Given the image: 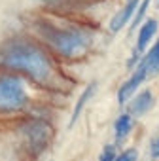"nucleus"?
<instances>
[{
  "label": "nucleus",
  "instance_id": "obj_17",
  "mask_svg": "<svg viewBox=\"0 0 159 161\" xmlns=\"http://www.w3.org/2000/svg\"><path fill=\"white\" fill-rule=\"evenodd\" d=\"M157 6H159V0H157Z\"/></svg>",
  "mask_w": 159,
  "mask_h": 161
},
{
  "label": "nucleus",
  "instance_id": "obj_7",
  "mask_svg": "<svg viewBox=\"0 0 159 161\" xmlns=\"http://www.w3.org/2000/svg\"><path fill=\"white\" fill-rule=\"evenodd\" d=\"M155 104V97H153V93L150 91V89H146V91H142V93H138V95H134L133 97V101L129 103V116L133 118V116H144L146 112H150L151 110V106Z\"/></svg>",
  "mask_w": 159,
  "mask_h": 161
},
{
  "label": "nucleus",
  "instance_id": "obj_14",
  "mask_svg": "<svg viewBox=\"0 0 159 161\" xmlns=\"http://www.w3.org/2000/svg\"><path fill=\"white\" fill-rule=\"evenodd\" d=\"M136 157H138L136 150H134V148H127V150H123L119 155H116V161H136Z\"/></svg>",
  "mask_w": 159,
  "mask_h": 161
},
{
  "label": "nucleus",
  "instance_id": "obj_1",
  "mask_svg": "<svg viewBox=\"0 0 159 161\" xmlns=\"http://www.w3.org/2000/svg\"><path fill=\"white\" fill-rule=\"evenodd\" d=\"M0 66L25 74L40 86L57 84V68L49 53L27 38H10L0 46Z\"/></svg>",
  "mask_w": 159,
  "mask_h": 161
},
{
  "label": "nucleus",
  "instance_id": "obj_6",
  "mask_svg": "<svg viewBox=\"0 0 159 161\" xmlns=\"http://www.w3.org/2000/svg\"><path fill=\"white\" fill-rule=\"evenodd\" d=\"M155 32H157V21H155V19H148V21L140 27L138 38H136V46H134V51H133V57H131V64H133L134 61H138V57L146 51V47H148V44L151 42V38L155 36Z\"/></svg>",
  "mask_w": 159,
  "mask_h": 161
},
{
  "label": "nucleus",
  "instance_id": "obj_9",
  "mask_svg": "<svg viewBox=\"0 0 159 161\" xmlns=\"http://www.w3.org/2000/svg\"><path fill=\"white\" fill-rule=\"evenodd\" d=\"M133 118L125 112V114H121V116H118V119H116V123H114V135H116V142L118 144H123V140L131 135V131H133Z\"/></svg>",
  "mask_w": 159,
  "mask_h": 161
},
{
  "label": "nucleus",
  "instance_id": "obj_5",
  "mask_svg": "<svg viewBox=\"0 0 159 161\" xmlns=\"http://www.w3.org/2000/svg\"><path fill=\"white\" fill-rule=\"evenodd\" d=\"M148 74H150V72H148L146 64L140 61V63H138V68L133 72V76L127 80V82L119 87V91H118V103H119V104H123L125 101H129V99L134 95V91L140 87V84L146 80V76H148Z\"/></svg>",
  "mask_w": 159,
  "mask_h": 161
},
{
  "label": "nucleus",
  "instance_id": "obj_8",
  "mask_svg": "<svg viewBox=\"0 0 159 161\" xmlns=\"http://www.w3.org/2000/svg\"><path fill=\"white\" fill-rule=\"evenodd\" d=\"M140 4V0H127L125 2V6L114 15V19L110 21V31L112 32H119L129 21H131V17H133V14L136 12V6Z\"/></svg>",
  "mask_w": 159,
  "mask_h": 161
},
{
  "label": "nucleus",
  "instance_id": "obj_2",
  "mask_svg": "<svg viewBox=\"0 0 159 161\" xmlns=\"http://www.w3.org/2000/svg\"><path fill=\"white\" fill-rule=\"evenodd\" d=\"M32 31L49 49L64 59H78L85 55L93 44L91 31L80 25H59L49 19H34Z\"/></svg>",
  "mask_w": 159,
  "mask_h": 161
},
{
  "label": "nucleus",
  "instance_id": "obj_3",
  "mask_svg": "<svg viewBox=\"0 0 159 161\" xmlns=\"http://www.w3.org/2000/svg\"><path fill=\"white\" fill-rule=\"evenodd\" d=\"M29 104V93L23 80L17 76H0V114L21 112Z\"/></svg>",
  "mask_w": 159,
  "mask_h": 161
},
{
  "label": "nucleus",
  "instance_id": "obj_12",
  "mask_svg": "<svg viewBox=\"0 0 159 161\" xmlns=\"http://www.w3.org/2000/svg\"><path fill=\"white\" fill-rule=\"evenodd\" d=\"M36 2H40L44 6H51V8L66 10V8H78L80 4H85L87 0H36Z\"/></svg>",
  "mask_w": 159,
  "mask_h": 161
},
{
  "label": "nucleus",
  "instance_id": "obj_4",
  "mask_svg": "<svg viewBox=\"0 0 159 161\" xmlns=\"http://www.w3.org/2000/svg\"><path fill=\"white\" fill-rule=\"evenodd\" d=\"M19 133H21L25 148L32 155L42 153L47 148L49 140H51V127L44 119H29V121H25L21 125Z\"/></svg>",
  "mask_w": 159,
  "mask_h": 161
},
{
  "label": "nucleus",
  "instance_id": "obj_15",
  "mask_svg": "<svg viewBox=\"0 0 159 161\" xmlns=\"http://www.w3.org/2000/svg\"><path fill=\"white\" fill-rule=\"evenodd\" d=\"M116 146H104V150H102V153H101V157H99V161H116Z\"/></svg>",
  "mask_w": 159,
  "mask_h": 161
},
{
  "label": "nucleus",
  "instance_id": "obj_10",
  "mask_svg": "<svg viewBox=\"0 0 159 161\" xmlns=\"http://www.w3.org/2000/svg\"><path fill=\"white\" fill-rule=\"evenodd\" d=\"M95 91H97V84H89V86L84 89V93L80 95V99H78V103H76V106H74V112H72V118H70V125L76 123V119L80 118V114L84 112L85 104L91 101V97L95 95Z\"/></svg>",
  "mask_w": 159,
  "mask_h": 161
},
{
  "label": "nucleus",
  "instance_id": "obj_13",
  "mask_svg": "<svg viewBox=\"0 0 159 161\" xmlns=\"http://www.w3.org/2000/svg\"><path fill=\"white\" fill-rule=\"evenodd\" d=\"M150 2H151V0H142V2L136 6V12H134V19H133V25H131V29H136V27L140 25V21L144 19V15H146V12H148V6H150Z\"/></svg>",
  "mask_w": 159,
  "mask_h": 161
},
{
  "label": "nucleus",
  "instance_id": "obj_11",
  "mask_svg": "<svg viewBox=\"0 0 159 161\" xmlns=\"http://www.w3.org/2000/svg\"><path fill=\"white\" fill-rule=\"evenodd\" d=\"M142 63L146 64V68H148V72L150 74H157L159 72V40H157V44L150 49V53L142 59Z\"/></svg>",
  "mask_w": 159,
  "mask_h": 161
},
{
  "label": "nucleus",
  "instance_id": "obj_16",
  "mask_svg": "<svg viewBox=\"0 0 159 161\" xmlns=\"http://www.w3.org/2000/svg\"><path fill=\"white\" fill-rule=\"evenodd\" d=\"M150 157L151 159H159V136L151 140L150 144Z\"/></svg>",
  "mask_w": 159,
  "mask_h": 161
}]
</instances>
